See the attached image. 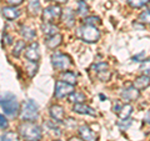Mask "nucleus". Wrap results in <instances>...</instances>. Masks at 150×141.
Masks as SVG:
<instances>
[{"mask_svg": "<svg viewBox=\"0 0 150 141\" xmlns=\"http://www.w3.org/2000/svg\"><path fill=\"white\" fill-rule=\"evenodd\" d=\"M20 135L23 136V139L26 141H39L41 139V129L38 125L33 124L31 121L20 125Z\"/></svg>", "mask_w": 150, "mask_h": 141, "instance_id": "1", "label": "nucleus"}, {"mask_svg": "<svg viewBox=\"0 0 150 141\" xmlns=\"http://www.w3.org/2000/svg\"><path fill=\"white\" fill-rule=\"evenodd\" d=\"M1 109L8 116L15 117L19 112V105L16 101V97L13 94H4L1 96Z\"/></svg>", "mask_w": 150, "mask_h": 141, "instance_id": "2", "label": "nucleus"}, {"mask_svg": "<svg viewBox=\"0 0 150 141\" xmlns=\"http://www.w3.org/2000/svg\"><path fill=\"white\" fill-rule=\"evenodd\" d=\"M38 115H39V110H38V105L35 101L26 100L23 102L21 110H20V117L25 121H33L35 120Z\"/></svg>", "mask_w": 150, "mask_h": 141, "instance_id": "3", "label": "nucleus"}, {"mask_svg": "<svg viewBox=\"0 0 150 141\" xmlns=\"http://www.w3.org/2000/svg\"><path fill=\"white\" fill-rule=\"evenodd\" d=\"M80 30H81V37L84 39V41H86V43H95L100 36V32L96 29V26L85 24Z\"/></svg>", "mask_w": 150, "mask_h": 141, "instance_id": "4", "label": "nucleus"}, {"mask_svg": "<svg viewBox=\"0 0 150 141\" xmlns=\"http://www.w3.org/2000/svg\"><path fill=\"white\" fill-rule=\"evenodd\" d=\"M62 16V9L59 5H51L49 8L44 9L43 11V20L44 23H53L58 20Z\"/></svg>", "mask_w": 150, "mask_h": 141, "instance_id": "5", "label": "nucleus"}, {"mask_svg": "<svg viewBox=\"0 0 150 141\" xmlns=\"http://www.w3.org/2000/svg\"><path fill=\"white\" fill-rule=\"evenodd\" d=\"M74 92V85L71 84H68L63 81V80H59L56 81L55 84V96L56 97H65V96H69Z\"/></svg>", "mask_w": 150, "mask_h": 141, "instance_id": "6", "label": "nucleus"}, {"mask_svg": "<svg viewBox=\"0 0 150 141\" xmlns=\"http://www.w3.org/2000/svg\"><path fill=\"white\" fill-rule=\"evenodd\" d=\"M51 64H53V66L55 69L64 70V69H68L71 65V60L65 54H54L51 56Z\"/></svg>", "mask_w": 150, "mask_h": 141, "instance_id": "7", "label": "nucleus"}, {"mask_svg": "<svg viewBox=\"0 0 150 141\" xmlns=\"http://www.w3.org/2000/svg\"><path fill=\"white\" fill-rule=\"evenodd\" d=\"M112 111H114L121 120H124V119H128L130 114L133 112V106L129 104H121L120 101H116L114 104V107H112Z\"/></svg>", "mask_w": 150, "mask_h": 141, "instance_id": "8", "label": "nucleus"}, {"mask_svg": "<svg viewBox=\"0 0 150 141\" xmlns=\"http://www.w3.org/2000/svg\"><path fill=\"white\" fill-rule=\"evenodd\" d=\"M93 69H94V71L98 74V78H99L101 81H108V80L110 79V76H111L109 66H108V64H105V63L94 65Z\"/></svg>", "mask_w": 150, "mask_h": 141, "instance_id": "9", "label": "nucleus"}, {"mask_svg": "<svg viewBox=\"0 0 150 141\" xmlns=\"http://www.w3.org/2000/svg\"><path fill=\"white\" fill-rule=\"evenodd\" d=\"M25 56L29 61H33V63H36L39 60V45L38 43H31L29 46L26 48L25 50Z\"/></svg>", "mask_w": 150, "mask_h": 141, "instance_id": "10", "label": "nucleus"}, {"mask_svg": "<svg viewBox=\"0 0 150 141\" xmlns=\"http://www.w3.org/2000/svg\"><path fill=\"white\" fill-rule=\"evenodd\" d=\"M140 95V90H138L137 87H128V89H124L121 91V99L125 101H134L137 100Z\"/></svg>", "mask_w": 150, "mask_h": 141, "instance_id": "11", "label": "nucleus"}, {"mask_svg": "<svg viewBox=\"0 0 150 141\" xmlns=\"http://www.w3.org/2000/svg\"><path fill=\"white\" fill-rule=\"evenodd\" d=\"M79 134H80L81 139H83L84 141H96L95 134H94L93 131L90 130V128H89V126H86V125L80 126V128H79Z\"/></svg>", "mask_w": 150, "mask_h": 141, "instance_id": "12", "label": "nucleus"}, {"mask_svg": "<svg viewBox=\"0 0 150 141\" xmlns=\"http://www.w3.org/2000/svg\"><path fill=\"white\" fill-rule=\"evenodd\" d=\"M134 87H137L138 90H144V89H146L149 85H150V78L146 76V75H142V76H138L137 79L134 80L133 82Z\"/></svg>", "mask_w": 150, "mask_h": 141, "instance_id": "13", "label": "nucleus"}, {"mask_svg": "<svg viewBox=\"0 0 150 141\" xmlns=\"http://www.w3.org/2000/svg\"><path fill=\"white\" fill-rule=\"evenodd\" d=\"M3 16L8 19V20H15L16 18H19L20 15V11L18 10L15 6H5L3 8Z\"/></svg>", "mask_w": 150, "mask_h": 141, "instance_id": "14", "label": "nucleus"}, {"mask_svg": "<svg viewBox=\"0 0 150 141\" xmlns=\"http://www.w3.org/2000/svg\"><path fill=\"white\" fill-rule=\"evenodd\" d=\"M73 110L75 112H78V114H86V115H91V116H95V110H93L90 106H88L85 104H83V102H80V104H75Z\"/></svg>", "mask_w": 150, "mask_h": 141, "instance_id": "15", "label": "nucleus"}, {"mask_svg": "<svg viewBox=\"0 0 150 141\" xmlns=\"http://www.w3.org/2000/svg\"><path fill=\"white\" fill-rule=\"evenodd\" d=\"M50 115L56 121L64 120V109L60 105H53L50 107Z\"/></svg>", "mask_w": 150, "mask_h": 141, "instance_id": "16", "label": "nucleus"}, {"mask_svg": "<svg viewBox=\"0 0 150 141\" xmlns=\"http://www.w3.org/2000/svg\"><path fill=\"white\" fill-rule=\"evenodd\" d=\"M62 41H63V35H60V34L51 35L46 39V46H48L49 49H55L62 44Z\"/></svg>", "mask_w": 150, "mask_h": 141, "instance_id": "17", "label": "nucleus"}, {"mask_svg": "<svg viewBox=\"0 0 150 141\" xmlns=\"http://www.w3.org/2000/svg\"><path fill=\"white\" fill-rule=\"evenodd\" d=\"M41 30H43L45 35H49V36L58 34V27L53 23H45V24H43L41 25Z\"/></svg>", "mask_w": 150, "mask_h": 141, "instance_id": "18", "label": "nucleus"}, {"mask_svg": "<svg viewBox=\"0 0 150 141\" xmlns=\"http://www.w3.org/2000/svg\"><path fill=\"white\" fill-rule=\"evenodd\" d=\"M63 19H64V23L67 24V26H73V24L75 23V15H74V11L71 10V9H67V10L64 11Z\"/></svg>", "mask_w": 150, "mask_h": 141, "instance_id": "19", "label": "nucleus"}, {"mask_svg": "<svg viewBox=\"0 0 150 141\" xmlns=\"http://www.w3.org/2000/svg\"><path fill=\"white\" fill-rule=\"evenodd\" d=\"M60 79H62L63 81L68 82V84H71V85L76 84V75H75L74 73H71V71H65V73H63L62 76H60Z\"/></svg>", "mask_w": 150, "mask_h": 141, "instance_id": "20", "label": "nucleus"}, {"mask_svg": "<svg viewBox=\"0 0 150 141\" xmlns=\"http://www.w3.org/2000/svg\"><path fill=\"white\" fill-rule=\"evenodd\" d=\"M28 9H29V11L31 14L36 15V14L40 11V1L39 0H29V3H28Z\"/></svg>", "mask_w": 150, "mask_h": 141, "instance_id": "21", "label": "nucleus"}, {"mask_svg": "<svg viewBox=\"0 0 150 141\" xmlns=\"http://www.w3.org/2000/svg\"><path fill=\"white\" fill-rule=\"evenodd\" d=\"M23 50H25V43H24V40H19L18 43H15V46H14V49H13V55L18 58V56L21 54Z\"/></svg>", "mask_w": 150, "mask_h": 141, "instance_id": "22", "label": "nucleus"}, {"mask_svg": "<svg viewBox=\"0 0 150 141\" xmlns=\"http://www.w3.org/2000/svg\"><path fill=\"white\" fill-rule=\"evenodd\" d=\"M85 100V96H84V94H80V92H73L71 95L69 96V101L70 102H75V104H80Z\"/></svg>", "mask_w": 150, "mask_h": 141, "instance_id": "23", "label": "nucleus"}, {"mask_svg": "<svg viewBox=\"0 0 150 141\" xmlns=\"http://www.w3.org/2000/svg\"><path fill=\"white\" fill-rule=\"evenodd\" d=\"M88 11H89V6L85 4V1H84V0H79L78 1V14L84 16L88 14Z\"/></svg>", "mask_w": 150, "mask_h": 141, "instance_id": "24", "label": "nucleus"}, {"mask_svg": "<svg viewBox=\"0 0 150 141\" xmlns=\"http://www.w3.org/2000/svg\"><path fill=\"white\" fill-rule=\"evenodd\" d=\"M21 35L25 37L26 40H33L35 37V31L33 30V29H30V27H23L21 29Z\"/></svg>", "mask_w": 150, "mask_h": 141, "instance_id": "25", "label": "nucleus"}, {"mask_svg": "<svg viewBox=\"0 0 150 141\" xmlns=\"http://www.w3.org/2000/svg\"><path fill=\"white\" fill-rule=\"evenodd\" d=\"M140 71L143 73V75H146L150 78V60H145L140 65Z\"/></svg>", "mask_w": 150, "mask_h": 141, "instance_id": "26", "label": "nucleus"}, {"mask_svg": "<svg viewBox=\"0 0 150 141\" xmlns=\"http://www.w3.org/2000/svg\"><path fill=\"white\" fill-rule=\"evenodd\" d=\"M150 1V0H128L129 5L131 8H142Z\"/></svg>", "mask_w": 150, "mask_h": 141, "instance_id": "27", "label": "nucleus"}, {"mask_svg": "<svg viewBox=\"0 0 150 141\" xmlns=\"http://www.w3.org/2000/svg\"><path fill=\"white\" fill-rule=\"evenodd\" d=\"M101 21H100V19L98 16H88L86 19H84V24H86V25L95 26V25H99Z\"/></svg>", "mask_w": 150, "mask_h": 141, "instance_id": "28", "label": "nucleus"}, {"mask_svg": "<svg viewBox=\"0 0 150 141\" xmlns=\"http://www.w3.org/2000/svg\"><path fill=\"white\" fill-rule=\"evenodd\" d=\"M139 21L144 23V24H150V9H146L145 11H143L140 14Z\"/></svg>", "mask_w": 150, "mask_h": 141, "instance_id": "29", "label": "nucleus"}, {"mask_svg": "<svg viewBox=\"0 0 150 141\" xmlns=\"http://www.w3.org/2000/svg\"><path fill=\"white\" fill-rule=\"evenodd\" d=\"M18 135L15 133H6L1 136V141H18Z\"/></svg>", "mask_w": 150, "mask_h": 141, "instance_id": "30", "label": "nucleus"}, {"mask_svg": "<svg viewBox=\"0 0 150 141\" xmlns=\"http://www.w3.org/2000/svg\"><path fill=\"white\" fill-rule=\"evenodd\" d=\"M28 69V73H29V76H34V74L36 73V69H38V66H36V64L35 63H33V61H30L29 64H28V66H26Z\"/></svg>", "mask_w": 150, "mask_h": 141, "instance_id": "31", "label": "nucleus"}, {"mask_svg": "<svg viewBox=\"0 0 150 141\" xmlns=\"http://www.w3.org/2000/svg\"><path fill=\"white\" fill-rule=\"evenodd\" d=\"M130 124H131V120H130V119H124V120H121L118 125H119V128H120L121 130H125V129L129 128Z\"/></svg>", "mask_w": 150, "mask_h": 141, "instance_id": "32", "label": "nucleus"}, {"mask_svg": "<svg viewBox=\"0 0 150 141\" xmlns=\"http://www.w3.org/2000/svg\"><path fill=\"white\" fill-rule=\"evenodd\" d=\"M0 120H1V130H5L8 128V121L5 119V116L1 115V116H0Z\"/></svg>", "mask_w": 150, "mask_h": 141, "instance_id": "33", "label": "nucleus"}, {"mask_svg": "<svg viewBox=\"0 0 150 141\" xmlns=\"http://www.w3.org/2000/svg\"><path fill=\"white\" fill-rule=\"evenodd\" d=\"M6 1L10 4V5H13V6H16V5H20L24 0H6Z\"/></svg>", "mask_w": 150, "mask_h": 141, "instance_id": "34", "label": "nucleus"}, {"mask_svg": "<svg viewBox=\"0 0 150 141\" xmlns=\"http://www.w3.org/2000/svg\"><path fill=\"white\" fill-rule=\"evenodd\" d=\"M3 39H4V43H6V44H10V43H11V40H13V37H11L10 35L5 34V35L3 36Z\"/></svg>", "mask_w": 150, "mask_h": 141, "instance_id": "35", "label": "nucleus"}, {"mask_svg": "<svg viewBox=\"0 0 150 141\" xmlns=\"http://www.w3.org/2000/svg\"><path fill=\"white\" fill-rule=\"evenodd\" d=\"M142 58H144V53H140L138 55H135L133 58V60H134V61H140V59H142Z\"/></svg>", "mask_w": 150, "mask_h": 141, "instance_id": "36", "label": "nucleus"}, {"mask_svg": "<svg viewBox=\"0 0 150 141\" xmlns=\"http://www.w3.org/2000/svg\"><path fill=\"white\" fill-rule=\"evenodd\" d=\"M144 121L145 123H148V124H150V110L145 114V116H144Z\"/></svg>", "mask_w": 150, "mask_h": 141, "instance_id": "37", "label": "nucleus"}, {"mask_svg": "<svg viewBox=\"0 0 150 141\" xmlns=\"http://www.w3.org/2000/svg\"><path fill=\"white\" fill-rule=\"evenodd\" d=\"M69 141H84V140L83 139H78V137H71Z\"/></svg>", "mask_w": 150, "mask_h": 141, "instance_id": "38", "label": "nucleus"}, {"mask_svg": "<svg viewBox=\"0 0 150 141\" xmlns=\"http://www.w3.org/2000/svg\"><path fill=\"white\" fill-rule=\"evenodd\" d=\"M55 1H56V3H59V4H65V3L68 1V0H55Z\"/></svg>", "mask_w": 150, "mask_h": 141, "instance_id": "39", "label": "nucleus"}, {"mask_svg": "<svg viewBox=\"0 0 150 141\" xmlns=\"http://www.w3.org/2000/svg\"><path fill=\"white\" fill-rule=\"evenodd\" d=\"M134 27H138V29H143V25H139L137 23H134Z\"/></svg>", "mask_w": 150, "mask_h": 141, "instance_id": "40", "label": "nucleus"}, {"mask_svg": "<svg viewBox=\"0 0 150 141\" xmlns=\"http://www.w3.org/2000/svg\"><path fill=\"white\" fill-rule=\"evenodd\" d=\"M46 1H51V0H46Z\"/></svg>", "mask_w": 150, "mask_h": 141, "instance_id": "41", "label": "nucleus"}, {"mask_svg": "<svg viewBox=\"0 0 150 141\" xmlns=\"http://www.w3.org/2000/svg\"><path fill=\"white\" fill-rule=\"evenodd\" d=\"M55 141H59V140H55Z\"/></svg>", "mask_w": 150, "mask_h": 141, "instance_id": "42", "label": "nucleus"}]
</instances>
